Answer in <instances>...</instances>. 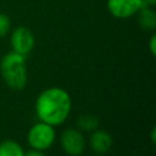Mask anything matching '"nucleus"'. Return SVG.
Masks as SVG:
<instances>
[{
	"label": "nucleus",
	"instance_id": "obj_3",
	"mask_svg": "<svg viewBox=\"0 0 156 156\" xmlns=\"http://www.w3.org/2000/svg\"><path fill=\"white\" fill-rule=\"evenodd\" d=\"M55 136L56 134L54 127L40 121L30 127V129L28 130L27 140L32 149L44 151L54 144Z\"/></svg>",
	"mask_w": 156,
	"mask_h": 156
},
{
	"label": "nucleus",
	"instance_id": "obj_7",
	"mask_svg": "<svg viewBox=\"0 0 156 156\" xmlns=\"http://www.w3.org/2000/svg\"><path fill=\"white\" fill-rule=\"evenodd\" d=\"M89 144H90V147H91V150L94 152L101 155V154L107 152L111 149L112 138H111V135L106 130L98 129V130H95L91 134L90 140H89Z\"/></svg>",
	"mask_w": 156,
	"mask_h": 156
},
{
	"label": "nucleus",
	"instance_id": "obj_11",
	"mask_svg": "<svg viewBox=\"0 0 156 156\" xmlns=\"http://www.w3.org/2000/svg\"><path fill=\"white\" fill-rule=\"evenodd\" d=\"M10 27H11V21L9 16L0 12V38L5 37L9 33Z\"/></svg>",
	"mask_w": 156,
	"mask_h": 156
},
{
	"label": "nucleus",
	"instance_id": "obj_12",
	"mask_svg": "<svg viewBox=\"0 0 156 156\" xmlns=\"http://www.w3.org/2000/svg\"><path fill=\"white\" fill-rule=\"evenodd\" d=\"M149 49H150V52L152 56L156 55V35L152 34L150 37V40H149Z\"/></svg>",
	"mask_w": 156,
	"mask_h": 156
},
{
	"label": "nucleus",
	"instance_id": "obj_8",
	"mask_svg": "<svg viewBox=\"0 0 156 156\" xmlns=\"http://www.w3.org/2000/svg\"><path fill=\"white\" fill-rule=\"evenodd\" d=\"M138 23L145 32H154L156 28V13L150 6H143L136 12Z\"/></svg>",
	"mask_w": 156,
	"mask_h": 156
},
{
	"label": "nucleus",
	"instance_id": "obj_13",
	"mask_svg": "<svg viewBox=\"0 0 156 156\" xmlns=\"http://www.w3.org/2000/svg\"><path fill=\"white\" fill-rule=\"evenodd\" d=\"M23 156H45L44 154H43V151H40V150H30V151H28V152H24V155Z\"/></svg>",
	"mask_w": 156,
	"mask_h": 156
},
{
	"label": "nucleus",
	"instance_id": "obj_5",
	"mask_svg": "<svg viewBox=\"0 0 156 156\" xmlns=\"http://www.w3.org/2000/svg\"><path fill=\"white\" fill-rule=\"evenodd\" d=\"M61 146L69 156H79L85 149V139L76 128L65 129L61 134Z\"/></svg>",
	"mask_w": 156,
	"mask_h": 156
},
{
	"label": "nucleus",
	"instance_id": "obj_14",
	"mask_svg": "<svg viewBox=\"0 0 156 156\" xmlns=\"http://www.w3.org/2000/svg\"><path fill=\"white\" fill-rule=\"evenodd\" d=\"M143 2H144L145 6H150V7H152V6L156 4V0H143Z\"/></svg>",
	"mask_w": 156,
	"mask_h": 156
},
{
	"label": "nucleus",
	"instance_id": "obj_15",
	"mask_svg": "<svg viewBox=\"0 0 156 156\" xmlns=\"http://www.w3.org/2000/svg\"><path fill=\"white\" fill-rule=\"evenodd\" d=\"M151 139H152V143L155 141V128L152 129V132H151Z\"/></svg>",
	"mask_w": 156,
	"mask_h": 156
},
{
	"label": "nucleus",
	"instance_id": "obj_2",
	"mask_svg": "<svg viewBox=\"0 0 156 156\" xmlns=\"http://www.w3.org/2000/svg\"><path fill=\"white\" fill-rule=\"evenodd\" d=\"M0 72L6 85L12 90H22L27 84L26 56L15 51L7 52L0 62Z\"/></svg>",
	"mask_w": 156,
	"mask_h": 156
},
{
	"label": "nucleus",
	"instance_id": "obj_6",
	"mask_svg": "<svg viewBox=\"0 0 156 156\" xmlns=\"http://www.w3.org/2000/svg\"><path fill=\"white\" fill-rule=\"evenodd\" d=\"M145 6L143 0H107V10L115 17L119 20L129 18Z\"/></svg>",
	"mask_w": 156,
	"mask_h": 156
},
{
	"label": "nucleus",
	"instance_id": "obj_10",
	"mask_svg": "<svg viewBox=\"0 0 156 156\" xmlns=\"http://www.w3.org/2000/svg\"><path fill=\"white\" fill-rule=\"evenodd\" d=\"M77 124L80 129L83 130H95L99 126V119L96 116L94 115H82L78 119H77Z\"/></svg>",
	"mask_w": 156,
	"mask_h": 156
},
{
	"label": "nucleus",
	"instance_id": "obj_4",
	"mask_svg": "<svg viewBox=\"0 0 156 156\" xmlns=\"http://www.w3.org/2000/svg\"><path fill=\"white\" fill-rule=\"evenodd\" d=\"M12 51L27 56L34 48V35L27 27H17L12 30L10 37Z\"/></svg>",
	"mask_w": 156,
	"mask_h": 156
},
{
	"label": "nucleus",
	"instance_id": "obj_1",
	"mask_svg": "<svg viewBox=\"0 0 156 156\" xmlns=\"http://www.w3.org/2000/svg\"><path fill=\"white\" fill-rule=\"evenodd\" d=\"M72 101L69 94L57 87L43 90L35 101V113L41 122L52 127L62 124L71 113Z\"/></svg>",
	"mask_w": 156,
	"mask_h": 156
},
{
	"label": "nucleus",
	"instance_id": "obj_9",
	"mask_svg": "<svg viewBox=\"0 0 156 156\" xmlns=\"http://www.w3.org/2000/svg\"><path fill=\"white\" fill-rule=\"evenodd\" d=\"M24 151L21 145L13 140H4L0 143V156H23Z\"/></svg>",
	"mask_w": 156,
	"mask_h": 156
}]
</instances>
